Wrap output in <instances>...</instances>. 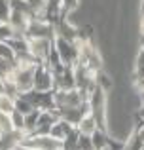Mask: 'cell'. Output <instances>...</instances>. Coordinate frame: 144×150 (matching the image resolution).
<instances>
[{
    "mask_svg": "<svg viewBox=\"0 0 144 150\" xmlns=\"http://www.w3.org/2000/svg\"><path fill=\"white\" fill-rule=\"evenodd\" d=\"M32 89L36 91H53V72L46 67V63H38L32 76Z\"/></svg>",
    "mask_w": 144,
    "mask_h": 150,
    "instance_id": "6da1fadb",
    "label": "cell"
},
{
    "mask_svg": "<svg viewBox=\"0 0 144 150\" xmlns=\"http://www.w3.org/2000/svg\"><path fill=\"white\" fill-rule=\"evenodd\" d=\"M76 127H78V131L84 133V135H91V133L97 129V122H95V118H93V114L89 112V108L84 112V116L80 118V122L76 124Z\"/></svg>",
    "mask_w": 144,
    "mask_h": 150,
    "instance_id": "7a4b0ae2",
    "label": "cell"
},
{
    "mask_svg": "<svg viewBox=\"0 0 144 150\" xmlns=\"http://www.w3.org/2000/svg\"><path fill=\"white\" fill-rule=\"evenodd\" d=\"M13 110H15V97L10 95V93H6V91L0 93V112L10 116Z\"/></svg>",
    "mask_w": 144,
    "mask_h": 150,
    "instance_id": "3957f363",
    "label": "cell"
},
{
    "mask_svg": "<svg viewBox=\"0 0 144 150\" xmlns=\"http://www.w3.org/2000/svg\"><path fill=\"white\" fill-rule=\"evenodd\" d=\"M140 30H142V34H144V15H142V23H140Z\"/></svg>",
    "mask_w": 144,
    "mask_h": 150,
    "instance_id": "277c9868",
    "label": "cell"
},
{
    "mask_svg": "<svg viewBox=\"0 0 144 150\" xmlns=\"http://www.w3.org/2000/svg\"><path fill=\"white\" fill-rule=\"evenodd\" d=\"M0 135H2V131H0Z\"/></svg>",
    "mask_w": 144,
    "mask_h": 150,
    "instance_id": "5b68a950",
    "label": "cell"
}]
</instances>
